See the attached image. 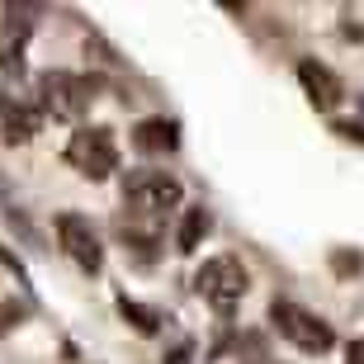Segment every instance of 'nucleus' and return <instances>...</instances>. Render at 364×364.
Masks as SVG:
<instances>
[{
  "instance_id": "obj_1",
  "label": "nucleus",
  "mask_w": 364,
  "mask_h": 364,
  "mask_svg": "<svg viewBox=\"0 0 364 364\" xmlns=\"http://www.w3.org/2000/svg\"><path fill=\"white\" fill-rule=\"evenodd\" d=\"M246 289H251V274H246V265L237 256H208L194 270V294L203 303H213L218 312H232L246 298Z\"/></svg>"
},
{
  "instance_id": "obj_2",
  "label": "nucleus",
  "mask_w": 364,
  "mask_h": 364,
  "mask_svg": "<svg viewBox=\"0 0 364 364\" xmlns=\"http://www.w3.org/2000/svg\"><path fill=\"white\" fill-rule=\"evenodd\" d=\"M67 166L81 171L85 180H109L119 171V142H114V128L105 123H90V128H76L67 142Z\"/></svg>"
},
{
  "instance_id": "obj_3",
  "label": "nucleus",
  "mask_w": 364,
  "mask_h": 364,
  "mask_svg": "<svg viewBox=\"0 0 364 364\" xmlns=\"http://www.w3.org/2000/svg\"><path fill=\"white\" fill-rule=\"evenodd\" d=\"M185 199V189H180L176 176H166V171H133V176L123 180V203H128V213L133 218H166V208H176Z\"/></svg>"
},
{
  "instance_id": "obj_4",
  "label": "nucleus",
  "mask_w": 364,
  "mask_h": 364,
  "mask_svg": "<svg viewBox=\"0 0 364 364\" xmlns=\"http://www.w3.org/2000/svg\"><path fill=\"white\" fill-rule=\"evenodd\" d=\"M270 322H274V331H279L284 341H294L303 355H326L331 346H336V331H331V322H322L317 312L298 308V303H284V298H274V303H270Z\"/></svg>"
},
{
  "instance_id": "obj_5",
  "label": "nucleus",
  "mask_w": 364,
  "mask_h": 364,
  "mask_svg": "<svg viewBox=\"0 0 364 364\" xmlns=\"http://www.w3.org/2000/svg\"><path fill=\"white\" fill-rule=\"evenodd\" d=\"M95 100V81L71 76V71H43L38 76V109L62 123H76Z\"/></svg>"
},
{
  "instance_id": "obj_6",
  "label": "nucleus",
  "mask_w": 364,
  "mask_h": 364,
  "mask_svg": "<svg viewBox=\"0 0 364 364\" xmlns=\"http://www.w3.org/2000/svg\"><path fill=\"white\" fill-rule=\"evenodd\" d=\"M57 242H62V251H67V256L76 260L85 274H100V270H105V246H100V237H95L90 218H81V213H57Z\"/></svg>"
},
{
  "instance_id": "obj_7",
  "label": "nucleus",
  "mask_w": 364,
  "mask_h": 364,
  "mask_svg": "<svg viewBox=\"0 0 364 364\" xmlns=\"http://www.w3.org/2000/svg\"><path fill=\"white\" fill-rule=\"evenodd\" d=\"M298 85H303V95H308V105L317 114H336L341 100H346V81L331 67H322L317 57H303L298 62Z\"/></svg>"
},
{
  "instance_id": "obj_8",
  "label": "nucleus",
  "mask_w": 364,
  "mask_h": 364,
  "mask_svg": "<svg viewBox=\"0 0 364 364\" xmlns=\"http://www.w3.org/2000/svg\"><path fill=\"white\" fill-rule=\"evenodd\" d=\"M28 28H33V19H28V10L19 5H5V24H0V71H19L24 67V38Z\"/></svg>"
},
{
  "instance_id": "obj_9",
  "label": "nucleus",
  "mask_w": 364,
  "mask_h": 364,
  "mask_svg": "<svg viewBox=\"0 0 364 364\" xmlns=\"http://www.w3.org/2000/svg\"><path fill=\"white\" fill-rule=\"evenodd\" d=\"M0 123H5V142H28V137L43 128V109L38 105H24V100H10L0 95Z\"/></svg>"
},
{
  "instance_id": "obj_10",
  "label": "nucleus",
  "mask_w": 364,
  "mask_h": 364,
  "mask_svg": "<svg viewBox=\"0 0 364 364\" xmlns=\"http://www.w3.org/2000/svg\"><path fill=\"white\" fill-rule=\"evenodd\" d=\"M133 147L142 151V156H166V151H176L180 147L176 119H142L133 128Z\"/></svg>"
},
{
  "instance_id": "obj_11",
  "label": "nucleus",
  "mask_w": 364,
  "mask_h": 364,
  "mask_svg": "<svg viewBox=\"0 0 364 364\" xmlns=\"http://www.w3.org/2000/svg\"><path fill=\"white\" fill-rule=\"evenodd\" d=\"M208 232H213V213L203 203H189L185 213H180V228H176V251L180 256H194Z\"/></svg>"
},
{
  "instance_id": "obj_12",
  "label": "nucleus",
  "mask_w": 364,
  "mask_h": 364,
  "mask_svg": "<svg viewBox=\"0 0 364 364\" xmlns=\"http://www.w3.org/2000/svg\"><path fill=\"white\" fill-rule=\"evenodd\" d=\"M119 312H123V322H133L137 336H156L161 322H166L156 308H147V303H137V298H128V294H119Z\"/></svg>"
},
{
  "instance_id": "obj_13",
  "label": "nucleus",
  "mask_w": 364,
  "mask_h": 364,
  "mask_svg": "<svg viewBox=\"0 0 364 364\" xmlns=\"http://www.w3.org/2000/svg\"><path fill=\"white\" fill-rule=\"evenodd\" d=\"M24 317H28V308H24V303L5 298V303H0V336H10V331H14L19 322H24Z\"/></svg>"
},
{
  "instance_id": "obj_14",
  "label": "nucleus",
  "mask_w": 364,
  "mask_h": 364,
  "mask_svg": "<svg viewBox=\"0 0 364 364\" xmlns=\"http://www.w3.org/2000/svg\"><path fill=\"white\" fill-rule=\"evenodd\" d=\"M331 128H336V137H346V142H364V123L360 119H336Z\"/></svg>"
},
{
  "instance_id": "obj_15",
  "label": "nucleus",
  "mask_w": 364,
  "mask_h": 364,
  "mask_svg": "<svg viewBox=\"0 0 364 364\" xmlns=\"http://www.w3.org/2000/svg\"><path fill=\"white\" fill-rule=\"evenodd\" d=\"M0 265H5V270H14V279H19V284H24V289H28V270H24V265H19V256H14L10 246H0Z\"/></svg>"
},
{
  "instance_id": "obj_16",
  "label": "nucleus",
  "mask_w": 364,
  "mask_h": 364,
  "mask_svg": "<svg viewBox=\"0 0 364 364\" xmlns=\"http://www.w3.org/2000/svg\"><path fill=\"white\" fill-rule=\"evenodd\" d=\"M331 265H336L341 274H355V270H364V256H350V251H336V256H331Z\"/></svg>"
},
{
  "instance_id": "obj_17",
  "label": "nucleus",
  "mask_w": 364,
  "mask_h": 364,
  "mask_svg": "<svg viewBox=\"0 0 364 364\" xmlns=\"http://www.w3.org/2000/svg\"><path fill=\"white\" fill-rule=\"evenodd\" d=\"M189 355H194V346H189V341H180L176 350L166 355V364H189Z\"/></svg>"
},
{
  "instance_id": "obj_18",
  "label": "nucleus",
  "mask_w": 364,
  "mask_h": 364,
  "mask_svg": "<svg viewBox=\"0 0 364 364\" xmlns=\"http://www.w3.org/2000/svg\"><path fill=\"white\" fill-rule=\"evenodd\" d=\"M350 364H364V341H355V346H350Z\"/></svg>"
},
{
  "instance_id": "obj_19",
  "label": "nucleus",
  "mask_w": 364,
  "mask_h": 364,
  "mask_svg": "<svg viewBox=\"0 0 364 364\" xmlns=\"http://www.w3.org/2000/svg\"><path fill=\"white\" fill-rule=\"evenodd\" d=\"M5 194H10V180H5V176H0V199H5Z\"/></svg>"
}]
</instances>
